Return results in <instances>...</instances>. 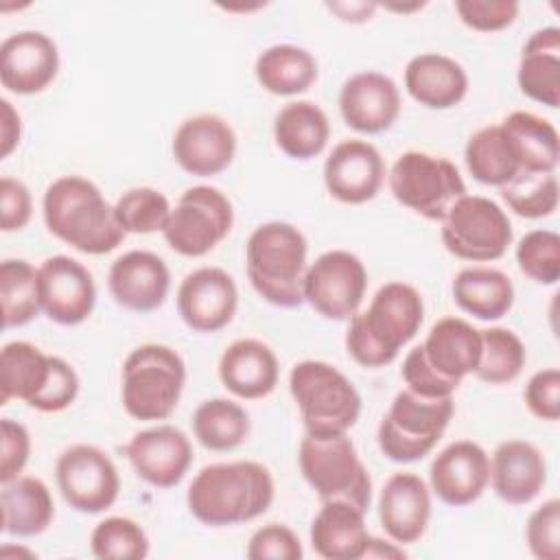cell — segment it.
I'll return each mask as SVG.
<instances>
[{"instance_id":"obj_1","label":"cell","mask_w":560,"mask_h":560,"mask_svg":"<svg viewBox=\"0 0 560 560\" xmlns=\"http://www.w3.org/2000/svg\"><path fill=\"white\" fill-rule=\"evenodd\" d=\"M276 497L271 472L252 459L203 466L188 486L190 514L210 527L249 523L265 514Z\"/></svg>"},{"instance_id":"obj_2","label":"cell","mask_w":560,"mask_h":560,"mask_svg":"<svg viewBox=\"0 0 560 560\" xmlns=\"http://www.w3.org/2000/svg\"><path fill=\"white\" fill-rule=\"evenodd\" d=\"M422 319L424 304L418 289L400 280L385 282L370 306L348 319V354L363 368H385L416 337Z\"/></svg>"},{"instance_id":"obj_3","label":"cell","mask_w":560,"mask_h":560,"mask_svg":"<svg viewBox=\"0 0 560 560\" xmlns=\"http://www.w3.org/2000/svg\"><path fill=\"white\" fill-rule=\"evenodd\" d=\"M44 223L52 236L90 256L114 252L127 234L98 186L79 175L57 177L46 188Z\"/></svg>"},{"instance_id":"obj_4","label":"cell","mask_w":560,"mask_h":560,"mask_svg":"<svg viewBox=\"0 0 560 560\" xmlns=\"http://www.w3.org/2000/svg\"><path fill=\"white\" fill-rule=\"evenodd\" d=\"M308 245L304 234L284 221L258 225L245 245L247 278L254 291L280 308H298L304 302Z\"/></svg>"},{"instance_id":"obj_5","label":"cell","mask_w":560,"mask_h":560,"mask_svg":"<svg viewBox=\"0 0 560 560\" xmlns=\"http://www.w3.org/2000/svg\"><path fill=\"white\" fill-rule=\"evenodd\" d=\"M186 363L164 343H142L122 363V407L140 422L166 420L184 392Z\"/></svg>"},{"instance_id":"obj_6","label":"cell","mask_w":560,"mask_h":560,"mask_svg":"<svg viewBox=\"0 0 560 560\" xmlns=\"http://www.w3.org/2000/svg\"><path fill=\"white\" fill-rule=\"evenodd\" d=\"M298 462L302 477L322 501H346L368 512L372 477L348 433H306Z\"/></svg>"},{"instance_id":"obj_7","label":"cell","mask_w":560,"mask_h":560,"mask_svg":"<svg viewBox=\"0 0 560 560\" xmlns=\"http://www.w3.org/2000/svg\"><path fill=\"white\" fill-rule=\"evenodd\" d=\"M289 389L306 433H346L361 416V396L350 378L326 361L306 359L291 368Z\"/></svg>"},{"instance_id":"obj_8","label":"cell","mask_w":560,"mask_h":560,"mask_svg":"<svg viewBox=\"0 0 560 560\" xmlns=\"http://www.w3.org/2000/svg\"><path fill=\"white\" fill-rule=\"evenodd\" d=\"M453 411V396L431 398L407 387L400 389L376 431L381 453L398 464L422 459L435 448Z\"/></svg>"},{"instance_id":"obj_9","label":"cell","mask_w":560,"mask_h":560,"mask_svg":"<svg viewBox=\"0 0 560 560\" xmlns=\"http://www.w3.org/2000/svg\"><path fill=\"white\" fill-rule=\"evenodd\" d=\"M389 190L398 203L416 214L442 221L451 206L466 195V184L451 160L405 151L389 171Z\"/></svg>"},{"instance_id":"obj_10","label":"cell","mask_w":560,"mask_h":560,"mask_svg":"<svg viewBox=\"0 0 560 560\" xmlns=\"http://www.w3.org/2000/svg\"><path fill=\"white\" fill-rule=\"evenodd\" d=\"M446 252L470 262H488L501 258L512 245V223L503 208L481 195L459 197L440 230Z\"/></svg>"},{"instance_id":"obj_11","label":"cell","mask_w":560,"mask_h":560,"mask_svg":"<svg viewBox=\"0 0 560 560\" xmlns=\"http://www.w3.org/2000/svg\"><path fill=\"white\" fill-rule=\"evenodd\" d=\"M232 223V201L219 188L192 186L184 190L177 206L171 210L162 234L173 252L199 258L212 252L230 234Z\"/></svg>"},{"instance_id":"obj_12","label":"cell","mask_w":560,"mask_h":560,"mask_svg":"<svg viewBox=\"0 0 560 560\" xmlns=\"http://www.w3.org/2000/svg\"><path fill=\"white\" fill-rule=\"evenodd\" d=\"M55 479L63 501L83 514L112 508L120 492V477L112 457L94 444L68 446L57 459Z\"/></svg>"},{"instance_id":"obj_13","label":"cell","mask_w":560,"mask_h":560,"mask_svg":"<svg viewBox=\"0 0 560 560\" xmlns=\"http://www.w3.org/2000/svg\"><path fill=\"white\" fill-rule=\"evenodd\" d=\"M368 289L365 265L346 249H330L308 265L304 302L322 317L348 322L361 306Z\"/></svg>"},{"instance_id":"obj_14","label":"cell","mask_w":560,"mask_h":560,"mask_svg":"<svg viewBox=\"0 0 560 560\" xmlns=\"http://www.w3.org/2000/svg\"><path fill=\"white\" fill-rule=\"evenodd\" d=\"M42 313L61 326L85 322L96 304V284L92 273L79 260L57 254L39 267Z\"/></svg>"},{"instance_id":"obj_15","label":"cell","mask_w":560,"mask_h":560,"mask_svg":"<svg viewBox=\"0 0 560 560\" xmlns=\"http://www.w3.org/2000/svg\"><path fill=\"white\" fill-rule=\"evenodd\" d=\"M238 306L234 278L221 267L190 271L177 289V313L195 332H217L225 328Z\"/></svg>"},{"instance_id":"obj_16","label":"cell","mask_w":560,"mask_h":560,"mask_svg":"<svg viewBox=\"0 0 560 560\" xmlns=\"http://www.w3.org/2000/svg\"><path fill=\"white\" fill-rule=\"evenodd\" d=\"M236 153L232 125L217 114L186 118L173 136V158L190 175L212 177L225 171Z\"/></svg>"},{"instance_id":"obj_17","label":"cell","mask_w":560,"mask_h":560,"mask_svg":"<svg viewBox=\"0 0 560 560\" xmlns=\"http://www.w3.org/2000/svg\"><path fill=\"white\" fill-rule=\"evenodd\" d=\"M136 475L155 488L177 486L192 464L188 435L173 424H158L138 431L125 446Z\"/></svg>"},{"instance_id":"obj_18","label":"cell","mask_w":560,"mask_h":560,"mask_svg":"<svg viewBox=\"0 0 560 560\" xmlns=\"http://www.w3.org/2000/svg\"><path fill=\"white\" fill-rule=\"evenodd\" d=\"M429 483L442 503L453 508L470 505L490 483V457L477 442L457 440L433 457Z\"/></svg>"},{"instance_id":"obj_19","label":"cell","mask_w":560,"mask_h":560,"mask_svg":"<svg viewBox=\"0 0 560 560\" xmlns=\"http://www.w3.org/2000/svg\"><path fill=\"white\" fill-rule=\"evenodd\" d=\"M385 179V162L378 149L359 138L339 142L324 162V184L328 192L350 206L374 199Z\"/></svg>"},{"instance_id":"obj_20","label":"cell","mask_w":560,"mask_h":560,"mask_svg":"<svg viewBox=\"0 0 560 560\" xmlns=\"http://www.w3.org/2000/svg\"><path fill=\"white\" fill-rule=\"evenodd\" d=\"M59 70L57 44L39 31H20L0 44V81L13 94L46 90Z\"/></svg>"},{"instance_id":"obj_21","label":"cell","mask_w":560,"mask_h":560,"mask_svg":"<svg viewBox=\"0 0 560 560\" xmlns=\"http://www.w3.org/2000/svg\"><path fill=\"white\" fill-rule=\"evenodd\" d=\"M339 112L350 129L376 136L396 122L400 114V92L383 72H357L348 77L339 90Z\"/></svg>"},{"instance_id":"obj_22","label":"cell","mask_w":560,"mask_h":560,"mask_svg":"<svg viewBox=\"0 0 560 560\" xmlns=\"http://www.w3.org/2000/svg\"><path fill=\"white\" fill-rule=\"evenodd\" d=\"M107 287L118 306L133 313H151L164 304L171 273L158 254L131 249L112 262Z\"/></svg>"},{"instance_id":"obj_23","label":"cell","mask_w":560,"mask_h":560,"mask_svg":"<svg viewBox=\"0 0 560 560\" xmlns=\"http://www.w3.org/2000/svg\"><path fill=\"white\" fill-rule=\"evenodd\" d=\"M378 518L394 542H418L431 521L429 486L416 472L392 475L378 494Z\"/></svg>"},{"instance_id":"obj_24","label":"cell","mask_w":560,"mask_h":560,"mask_svg":"<svg viewBox=\"0 0 560 560\" xmlns=\"http://www.w3.org/2000/svg\"><path fill=\"white\" fill-rule=\"evenodd\" d=\"M490 483L510 505L532 503L547 483L545 455L527 440L501 442L490 459Z\"/></svg>"},{"instance_id":"obj_25","label":"cell","mask_w":560,"mask_h":560,"mask_svg":"<svg viewBox=\"0 0 560 560\" xmlns=\"http://www.w3.org/2000/svg\"><path fill=\"white\" fill-rule=\"evenodd\" d=\"M219 378L238 398H265L278 383V359L260 339H236L219 359Z\"/></svg>"},{"instance_id":"obj_26","label":"cell","mask_w":560,"mask_h":560,"mask_svg":"<svg viewBox=\"0 0 560 560\" xmlns=\"http://www.w3.org/2000/svg\"><path fill=\"white\" fill-rule=\"evenodd\" d=\"M427 363L446 381L462 383L464 376L472 374L481 354V330L462 317L438 319L424 343H420Z\"/></svg>"},{"instance_id":"obj_27","label":"cell","mask_w":560,"mask_h":560,"mask_svg":"<svg viewBox=\"0 0 560 560\" xmlns=\"http://www.w3.org/2000/svg\"><path fill=\"white\" fill-rule=\"evenodd\" d=\"M365 512L346 501H322L311 523V545L326 560H359L368 549Z\"/></svg>"},{"instance_id":"obj_28","label":"cell","mask_w":560,"mask_h":560,"mask_svg":"<svg viewBox=\"0 0 560 560\" xmlns=\"http://www.w3.org/2000/svg\"><path fill=\"white\" fill-rule=\"evenodd\" d=\"M405 90L429 109H451L468 92V74L455 59L440 52H422L405 68Z\"/></svg>"},{"instance_id":"obj_29","label":"cell","mask_w":560,"mask_h":560,"mask_svg":"<svg viewBox=\"0 0 560 560\" xmlns=\"http://www.w3.org/2000/svg\"><path fill=\"white\" fill-rule=\"evenodd\" d=\"M521 92L551 109L560 105V28L545 26L529 35L516 72Z\"/></svg>"},{"instance_id":"obj_30","label":"cell","mask_w":560,"mask_h":560,"mask_svg":"<svg viewBox=\"0 0 560 560\" xmlns=\"http://www.w3.org/2000/svg\"><path fill=\"white\" fill-rule=\"evenodd\" d=\"M521 173H553L560 158L556 127L532 112H512L499 122Z\"/></svg>"},{"instance_id":"obj_31","label":"cell","mask_w":560,"mask_h":560,"mask_svg":"<svg viewBox=\"0 0 560 560\" xmlns=\"http://www.w3.org/2000/svg\"><path fill=\"white\" fill-rule=\"evenodd\" d=\"M2 532L9 536L31 538L48 529L55 518V503L48 486L28 475L2 483L0 492Z\"/></svg>"},{"instance_id":"obj_32","label":"cell","mask_w":560,"mask_h":560,"mask_svg":"<svg viewBox=\"0 0 560 560\" xmlns=\"http://www.w3.org/2000/svg\"><path fill=\"white\" fill-rule=\"evenodd\" d=\"M455 304L483 322L501 319L514 304V284L501 269L466 267L453 280Z\"/></svg>"},{"instance_id":"obj_33","label":"cell","mask_w":560,"mask_h":560,"mask_svg":"<svg viewBox=\"0 0 560 560\" xmlns=\"http://www.w3.org/2000/svg\"><path fill=\"white\" fill-rule=\"evenodd\" d=\"M273 138L284 155L311 160L326 149L330 122L324 109L313 101H293L276 114Z\"/></svg>"},{"instance_id":"obj_34","label":"cell","mask_w":560,"mask_h":560,"mask_svg":"<svg viewBox=\"0 0 560 560\" xmlns=\"http://www.w3.org/2000/svg\"><path fill=\"white\" fill-rule=\"evenodd\" d=\"M52 359L28 341L7 343L0 352V405L18 398L31 407L48 385Z\"/></svg>"},{"instance_id":"obj_35","label":"cell","mask_w":560,"mask_h":560,"mask_svg":"<svg viewBox=\"0 0 560 560\" xmlns=\"http://www.w3.org/2000/svg\"><path fill=\"white\" fill-rule=\"evenodd\" d=\"M256 81L276 96H295L306 92L317 79L315 57L293 44H276L265 48L254 66Z\"/></svg>"},{"instance_id":"obj_36","label":"cell","mask_w":560,"mask_h":560,"mask_svg":"<svg viewBox=\"0 0 560 560\" xmlns=\"http://www.w3.org/2000/svg\"><path fill=\"white\" fill-rule=\"evenodd\" d=\"M192 433L208 451H234L249 435V416L234 400L210 398L195 409Z\"/></svg>"},{"instance_id":"obj_37","label":"cell","mask_w":560,"mask_h":560,"mask_svg":"<svg viewBox=\"0 0 560 560\" xmlns=\"http://www.w3.org/2000/svg\"><path fill=\"white\" fill-rule=\"evenodd\" d=\"M464 162L468 173L486 186L501 188L521 173L499 125L481 127L468 138L464 149Z\"/></svg>"},{"instance_id":"obj_38","label":"cell","mask_w":560,"mask_h":560,"mask_svg":"<svg viewBox=\"0 0 560 560\" xmlns=\"http://www.w3.org/2000/svg\"><path fill=\"white\" fill-rule=\"evenodd\" d=\"M0 304L4 328L28 324L42 313L39 273L22 258H9L0 265Z\"/></svg>"},{"instance_id":"obj_39","label":"cell","mask_w":560,"mask_h":560,"mask_svg":"<svg viewBox=\"0 0 560 560\" xmlns=\"http://www.w3.org/2000/svg\"><path fill=\"white\" fill-rule=\"evenodd\" d=\"M525 359V346L514 330L486 328L481 330V354L472 374L488 385H505L523 372Z\"/></svg>"},{"instance_id":"obj_40","label":"cell","mask_w":560,"mask_h":560,"mask_svg":"<svg viewBox=\"0 0 560 560\" xmlns=\"http://www.w3.org/2000/svg\"><path fill=\"white\" fill-rule=\"evenodd\" d=\"M501 197L508 208L523 219H545L558 208V179L553 173H518L505 186Z\"/></svg>"},{"instance_id":"obj_41","label":"cell","mask_w":560,"mask_h":560,"mask_svg":"<svg viewBox=\"0 0 560 560\" xmlns=\"http://www.w3.org/2000/svg\"><path fill=\"white\" fill-rule=\"evenodd\" d=\"M171 210L166 195L149 186L129 188L114 203L116 219L127 234L162 232L168 223Z\"/></svg>"},{"instance_id":"obj_42","label":"cell","mask_w":560,"mask_h":560,"mask_svg":"<svg viewBox=\"0 0 560 560\" xmlns=\"http://www.w3.org/2000/svg\"><path fill=\"white\" fill-rule=\"evenodd\" d=\"M90 547L101 560H142L149 553V538L133 518L109 516L94 527Z\"/></svg>"},{"instance_id":"obj_43","label":"cell","mask_w":560,"mask_h":560,"mask_svg":"<svg viewBox=\"0 0 560 560\" xmlns=\"http://www.w3.org/2000/svg\"><path fill=\"white\" fill-rule=\"evenodd\" d=\"M518 269L538 284H556L560 278V236L553 230H532L516 245Z\"/></svg>"},{"instance_id":"obj_44","label":"cell","mask_w":560,"mask_h":560,"mask_svg":"<svg viewBox=\"0 0 560 560\" xmlns=\"http://www.w3.org/2000/svg\"><path fill=\"white\" fill-rule=\"evenodd\" d=\"M525 540L534 558L558 560L560 558V501L549 499L536 508L525 525Z\"/></svg>"},{"instance_id":"obj_45","label":"cell","mask_w":560,"mask_h":560,"mask_svg":"<svg viewBox=\"0 0 560 560\" xmlns=\"http://www.w3.org/2000/svg\"><path fill=\"white\" fill-rule=\"evenodd\" d=\"M516 0H457L455 11L459 20L479 33L503 31L514 24L518 15Z\"/></svg>"},{"instance_id":"obj_46","label":"cell","mask_w":560,"mask_h":560,"mask_svg":"<svg viewBox=\"0 0 560 560\" xmlns=\"http://www.w3.org/2000/svg\"><path fill=\"white\" fill-rule=\"evenodd\" d=\"M245 553L249 560H300L304 549L291 527L269 523L254 532Z\"/></svg>"},{"instance_id":"obj_47","label":"cell","mask_w":560,"mask_h":560,"mask_svg":"<svg viewBox=\"0 0 560 560\" xmlns=\"http://www.w3.org/2000/svg\"><path fill=\"white\" fill-rule=\"evenodd\" d=\"M402 381L407 385V389L420 394V396H431V398H442V396H453L455 389L459 387L453 381H446L444 376H440L424 359L422 348L416 346L407 352L402 368H400Z\"/></svg>"},{"instance_id":"obj_48","label":"cell","mask_w":560,"mask_h":560,"mask_svg":"<svg viewBox=\"0 0 560 560\" xmlns=\"http://www.w3.org/2000/svg\"><path fill=\"white\" fill-rule=\"evenodd\" d=\"M77 394H79V376H77L74 368L68 361H63L61 357H55L48 385L44 387V392L37 396V400L31 407L37 411H44V413H57V411H63L66 407H70L74 402Z\"/></svg>"},{"instance_id":"obj_49","label":"cell","mask_w":560,"mask_h":560,"mask_svg":"<svg viewBox=\"0 0 560 560\" xmlns=\"http://www.w3.org/2000/svg\"><path fill=\"white\" fill-rule=\"evenodd\" d=\"M523 398L532 416L556 422L560 418V372L556 368L536 372L527 381Z\"/></svg>"},{"instance_id":"obj_50","label":"cell","mask_w":560,"mask_h":560,"mask_svg":"<svg viewBox=\"0 0 560 560\" xmlns=\"http://www.w3.org/2000/svg\"><path fill=\"white\" fill-rule=\"evenodd\" d=\"M31 455V435L24 424L2 418L0 420V481L7 483L24 470Z\"/></svg>"},{"instance_id":"obj_51","label":"cell","mask_w":560,"mask_h":560,"mask_svg":"<svg viewBox=\"0 0 560 560\" xmlns=\"http://www.w3.org/2000/svg\"><path fill=\"white\" fill-rule=\"evenodd\" d=\"M33 214V199L24 182L15 177L0 179V228L2 232H18L26 228Z\"/></svg>"},{"instance_id":"obj_52","label":"cell","mask_w":560,"mask_h":560,"mask_svg":"<svg viewBox=\"0 0 560 560\" xmlns=\"http://www.w3.org/2000/svg\"><path fill=\"white\" fill-rule=\"evenodd\" d=\"M0 158H9V153L20 144L22 120L7 98L0 101Z\"/></svg>"},{"instance_id":"obj_53","label":"cell","mask_w":560,"mask_h":560,"mask_svg":"<svg viewBox=\"0 0 560 560\" xmlns=\"http://www.w3.org/2000/svg\"><path fill=\"white\" fill-rule=\"evenodd\" d=\"M405 549L402 545L398 547V542H385L381 538H372L368 540V549L363 558H405Z\"/></svg>"},{"instance_id":"obj_54","label":"cell","mask_w":560,"mask_h":560,"mask_svg":"<svg viewBox=\"0 0 560 560\" xmlns=\"http://www.w3.org/2000/svg\"><path fill=\"white\" fill-rule=\"evenodd\" d=\"M335 13H339L341 20L346 22H365L370 20L372 11L376 9V4H365V2H359V4H352L350 9L346 4H328Z\"/></svg>"}]
</instances>
